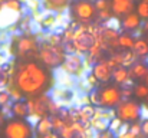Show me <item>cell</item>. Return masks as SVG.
<instances>
[{
    "mask_svg": "<svg viewBox=\"0 0 148 138\" xmlns=\"http://www.w3.org/2000/svg\"><path fill=\"white\" fill-rule=\"evenodd\" d=\"M116 138H137L131 131H127V133H121V134H118Z\"/></svg>",
    "mask_w": 148,
    "mask_h": 138,
    "instance_id": "cell-41",
    "label": "cell"
},
{
    "mask_svg": "<svg viewBox=\"0 0 148 138\" xmlns=\"http://www.w3.org/2000/svg\"><path fill=\"white\" fill-rule=\"evenodd\" d=\"M145 39H147V41H148V36H147V38H145Z\"/></svg>",
    "mask_w": 148,
    "mask_h": 138,
    "instance_id": "cell-51",
    "label": "cell"
},
{
    "mask_svg": "<svg viewBox=\"0 0 148 138\" xmlns=\"http://www.w3.org/2000/svg\"><path fill=\"white\" fill-rule=\"evenodd\" d=\"M95 112H97V106H94V105L79 106V121L84 124H89L91 119L95 117Z\"/></svg>",
    "mask_w": 148,
    "mask_h": 138,
    "instance_id": "cell-21",
    "label": "cell"
},
{
    "mask_svg": "<svg viewBox=\"0 0 148 138\" xmlns=\"http://www.w3.org/2000/svg\"><path fill=\"white\" fill-rule=\"evenodd\" d=\"M135 39H137V38H134L131 33L122 32V33L119 35V39H118L119 47H121L122 50H132V47L135 45Z\"/></svg>",
    "mask_w": 148,
    "mask_h": 138,
    "instance_id": "cell-24",
    "label": "cell"
},
{
    "mask_svg": "<svg viewBox=\"0 0 148 138\" xmlns=\"http://www.w3.org/2000/svg\"><path fill=\"white\" fill-rule=\"evenodd\" d=\"M112 81L115 82V85L119 87H130L132 84V79L130 76V69L125 66H118L114 69L112 72Z\"/></svg>",
    "mask_w": 148,
    "mask_h": 138,
    "instance_id": "cell-15",
    "label": "cell"
},
{
    "mask_svg": "<svg viewBox=\"0 0 148 138\" xmlns=\"http://www.w3.org/2000/svg\"><path fill=\"white\" fill-rule=\"evenodd\" d=\"M66 52L63 49V46L59 45H52L48 41H42L40 47H39V60L49 69H58L62 66V63L66 59Z\"/></svg>",
    "mask_w": 148,
    "mask_h": 138,
    "instance_id": "cell-4",
    "label": "cell"
},
{
    "mask_svg": "<svg viewBox=\"0 0 148 138\" xmlns=\"http://www.w3.org/2000/svg\"><path fill=\"white\" fill-rule=\"evenodd\" d=\"M116 117L122 119L127 124H134L138 122L143 114V105H140L137 101L132 99H124L116 108Z\"/></svg>",
    "mask_w": 148,
    "mask_h": 138,
    "instance_id": "cell-7",
    "label": "cell"
},
{
    "mask_svg": "<svg viewBox=\"0 0 148 138\" xmlns=\"http://www.w3.org/2000/svg\"><path fill=\"white\" fill-rule=\"evenodd\" d=\"M4 122H6V117L3 115V111H1V108H0V127H3Z\"/></svg>",
    "mask_w": 148,
    "mask_h": 138,
    "instance_id": "cell-44",
    "label": "cell"
},
{
    "mask_svg": "<svg viewBox=\"0 0 148 138\" xmlns=\"http://www.w3.org/2000/svg\"><path fill=\"white\" fill-rule=\"evenodd\" d=\"M12 82V75L4 69V66H0V89H6Z\"/></svg>",
    "mask_w": 148,
    "mask_h": 138,
    "instance_id": "cell-29",
    "label": "cell"
},
{
    "mask_svg": "<svg viewBox=\"0 0 148 138\" xmlns=\"http://www.w3.org/2000/svg\"><path fill=\"white\" fill-rule=\"evenodd\" d=\"M33 127H35V134L38 137H43V135H48L50 133H53V125H52L50 117H43V118L38 119Z\"/></svg>",
    "mask_w": 148,
    "mask_h": 138,
    "instance_id": "cell-19",
    "label": "cell"
},
{
    "mask_svg": "<svg viewBox=\"0 0 148 138\" xmlns=\"http://www.w3.org/2000/svg\"><path fill=\"white\" fill-rule=\"evenodd\" d=\"M7 91L10 92V95H12V98H13V101H20V99H25V95L22 93V91L13 84V82H10V85L7 87Z\"/></svg>",
    "mask_w": 148,
    "mask_h": 138,
    "instance_id": "cell-34",
    "label": "cell"
},
{
    "mask_svg": "<svg viewBox=\"0 0 148 138\" xmlns=\"http://www.w3.org/2000/svg\"><path fill=\"white\" fill-rule=\"evenodd\" d=\"M135 62H137V55L134 53V50H124L122 66H125V68H131Z\"/></svg>",
    "mask_w": 148,
    "mask_h": 138,
    "instance_id": "cell-28",
    "label": "cell"
},
{
    "mask_svg": "<svg viewBox=\"0 0 148 138\" xmlns=\"http://www.w3.org/2000/svg\"><path fill=\"white\" fill-rule=\"evenodd\" d=\"M10 56H12L10 53H7L6 50L0 49V66H3V65H6L7 62H10V60H12Z\"/></svg>",
    "mask_w": 148,
    "mask_h": 138,
    "instance_id": "cell-38",
    "label": "cell"
},
{
    "mask_svg": "<svg viewBox=\"0 0 148 138\" xmlns=\"http://www.w3.org/2000/svg\"><path fill=\"white\" fill-rule=\"evenodd\" d=\"M69 16L73 22L81 25H91L98 22V10L92 0H73L69 7Z\"/></svg>",
    "mask_w": 148,
    "mask_h": 138,
    "instance_id": "cell-3",
    "label": "cell"
},
{
    "mask_svg": "<svg viewBox=\"0 0 148 138\" xmlns=\"http://www.w3.org/2000/svg\"><path fill=\"white\" fill-rule=\"evenodd\" d=\"M99 92V101H101V106L106 108V109H115L122 101V88L119 85H103L98 88Z\"/></svg>",
    "mask_w": 148,
    "mask_h": 138,
    "instance_id": "cell-6",
    "label": "cell"
},
{
    "mask_svg": "<svg viewBox=\"0 0 148 138\" xmlns=\"http://www.w3.org/2000/svg\"><path fill=\"white\" fill-rule=\"evenodd\" d=\"M50 95H52V98L55 101H58V102H60L63 105V104L71 102L73 99L75 92L72 91V89H69L68 87H60V88H53Z\"/></svg>",
    "mask_w": 148,
    "mask_h": 138,
    "instance_id": "cell-18",
    "label": "cell"
},
{
    "mask_svg": "<svg viewBox=\"0 0 148 138\" xmlns=\"http://www.w3.org/2000/svg\"><path fill=\"white\" fill-rule=\"evenodd\" d=\"M144 82H145V84H147V85H148V75H147V78L144 79Z\"/></svg>",
    "mask_w": 148,
    "mask_h": 138,
    "instance_id": "cell-47",
    "label": "cell"
},
{
    "mask_svg": "<svg viewBox=\"0 0 148 138\" xmlns=\"http://www.w3.org/2000/svg\"><path fill=\"white\" fill-rule=\"evenodd\" d=\"M89 125H91V128H92L95 133L99 134V133H103V131H106V130L109 128V121H106V119H103V118L94 117V118L91 119Z\"/></svg>",
    "mask_w": 148,
    "mask_h": 138,
    "instance_id": "cell-25",
    "label": "cell"
},
{
    "mask_svg": "<svg viewBox=\"0 0 148 138\" xmlns=\"http://www.w3.org/2000/svg\"><path fill=\"white\" fill-rule=\"evenodd\" d=\"M94 3H95V7L98 12L111 9V0H95Z\"/></svg>",
    "mask_w": 148,
    "mask_h": 138,
    "instance_id": "cell-36",
    "label": "cell"
},
{
    "mask_svg": "<svg viewBox=\"0 0 148 138\" xmlns=\"http://www.w3.org/2000/svg\"><path fill=\"white\" fill-rule=\"evenodd\" d=\"M3 10H4V3H1V1H0V14L3 13Z\"/></svg>",
    "mask_w": 148,
    "mask_h": 138,
    "instance_id": "cell-46",
    "label": "cell"
},
{
    "mask_svg": "<svg viewBox=\"0 0 148 138\" xmlns=\"http://www.w3.org/2000/svg\"><path fill=\"white\" fill-rule=\"evenodd\" d=\"M39 47L40 41L33 33H20L13 38V43L10 46V55L19 60L26 59H39Z\"/></svg>",
    "mask_w": 148,
    "mask_h": 138,
    "instance_id": "cell-2",
    "label": "cell"
},
{
    "mask_svg": "<svg viewBox=\"0 0 148 138\" xmlns=\"http://www.w3.org/2000/svg\"><path fill=\"white\" fill-rule=\"evenodd\" d=\"M85 59H82L79 53H72L66 56L65 62L60 66V71L72 78H81L85 72Z\"/></svg>",
    "mask_w": 148,
    "mask_h": 138,
    "instance_id": "cell-10",
    "label": "cell"
},
{
    "mask_svg": "<svg viewBox=\"0 0 148 138\" xmlns=\"http://www.w3.org/2000/svg\"><path fill=\"white\" fill-rule=\"evenodd\" d=\"M98 41V36H95L92 32H89L88 25H81L78 29H75L73 35V45L76 47V53L79 55H88L94 43Z\"/></svg>",
    "mask_w": 148,
    "mask_h": 138,
    "instance_id": "cell-8",
    "label": "cell"
},
{
    "mask_svg": "<svg viewBox=\"0 0 148 138\" xmlns=\"http://www.w3.org/2000/svg\"><path fill=\"white\" fill-rule=\"evenodd\" d=\"M13 104V98L10 95V92L6 89H0V108H4V106H10Z\"/></svg>",
    "mask_w": 148,
    "mask_h": 138,
    "instance_id": "cell-31",
    "label": "cell"
},
{
    "mask_svg": "<svg viewBox=\"0 0 148 138\" xmlns=\"http://www.w3.org/2000/svg\"><path fill=\"white\" fill-rule=\"evenodd\" d=\"M143 109H145V111H148V96L144 99V104H143Z\"/></svg>",
    "mask_w": 148,
    "mask_h": 138,
    "instance_id": "cell-45",
    "label": "cell"
},
{
    "mask_svg": "<svg viewBox=\"0 0 148 138\" xmlns=\"http://www.w3.org/2000/svg\"><path fill=\"white\" fill-rule=\"evenodd\" d=\"M52 99V95L49 93H43L35 98H27V105H29V121H32V118L40 119L43 117H50L49 115V104Z\"/></svg>",
    "mask_w": 148,
    "mask_h": 138,
    "instance_id": "cell-9",
    "label": "cell"
},
{
    "mask_svg": "<svg viewBox=\"0 0 148 138\" xmlns=\"http://www.w3.org/2000/svg\"><path fill=\"white\" fill-rule=\"evenodd\" d=\"M50 119H52V125H53V131H55V133H59V131L68 124V122H66L63 118H60L59 115H52Z\"/></svg>",
    "mask_w": 148,
    "mask_h": 138,
    "instance_id": "cell-33",
    "label": "cell"
},
{
    "mask_svg": "<svg viewBox=\"0 0 148 138\" xmlns=\"http://www.w3.org/2000/svg\"><path fill=\"white\" fill-rule=\"evenodd\" d=\"M132 89H134V96H135L137 99L144 101L148 96V85L145 82H143V84H141V82L135 84V85L132 87Z\"/></svg>",
    "mask_w": 148,
    "mask_h": 138,
    "instance_id": "cell-27",
    "label": "cell"
},
{
    "mask_svg": "<svg viewBox=\"0 0 148 138\" xmlns=\"http://www.w3.org/2000/svg\"><path fill=\"white\" fill-rule=\"evenodd\" d=\"M73 0H40L42 9L50 13H65Z\"/></svg>",
    "mask_w": 148,
    "mask_h": 138,
    "instance_id": "cell-13",
    "label": "cell"
},
{
    "mask_svg": "<svg viewBox=\"0 0 148 138\" xmlns=\"http://www.w3.org/2000/svg\"><path fill=\"white\" fill-rule=\"evenodd\" d=\"M4 138H35V127L29 119L10 118L3 125Z\"/></svg>",
    "mask_w": 148,
    "mask_h": 138,
    "instance_id": "cell-5",
    "label": "cell"
},
{
    "mask_svg": "<svg viewBox=\"0 0 148 138\" xmlns=\"http://www.w3.org/2000/svg\"><path fill=\"white\" fill-rule=\"evenodd\" d=\"M0 1H1V3H6V1H7V0H0Z\"/></svg>",
    "mask_w": 148,
    "mask_h": 138,
    "instance_id": "cell-48",
    "label": "cell"
},
{
    "mask_svg": "<svg viewBox=\"0 0 148 138\" xmlns=\"http://www.w3.org/2000/svg\"><path fill=\"white\" fill-rule=\"evenodd\" d=\"M85 81H86V84H88L91 88H94V89H97V88L99 87V81L97 79V76H95L92 72H88V73H86Z\"/></svg>",
    "mask_w": 148,
    "mask_h": 138,
    "instance_id": "cell-35",
    "label": "cell"
},
{
    "mask_svg": "<svg viewBox=\"0 0 148 138\" xmlns=\"http://www.w3.org/2000/svg\"><path fill=\"white\" fill-rule=\"evenodd\" d=\"M121 26L125 32L128 33H132L135 30H138L141 26H143V19L138 16L137 12H131L128 14H125L122 19H121Z\"/></svg>",
    "mask_w": 148,
    "mask_h": 138,
    "instance_id": "cell-14",
    "label": "cell"
},
{
    "mask_svg": "<svg viewBox=\"0 0 148 138\" xmlns=\"http://www.w3.org/2000/svg\"><path fill=\"white\" fill-rule=\"evenodd\" d=\"M130 131L135 135L137 138H141L143 137V130H141V124H138V122H134V124H131L130 125Z\"/></svg>",
    "mask_w": 148,
    "mask_h": 138,
    "instance_id": "cell-37",
    "label": "cell"
},
{
    "mask_svg": "<svg viewBox=\"0 0 148 138\" xmlns=\"http://www.w3.org/2000/svg\"><path fill=\"white\" fill-rule=\"evenodd\" d=\"M4 9L10 10V12H14L17 14H22L23 9H25V3L22 0H7L4 3Z\"/></svg>",
    "mask_w": 148,
    "mask_h": 138,
    "instance_id": "cell-26",
    "label": "cell"
},
{
    "mask_svg": "<svg viewBox=\"0 0 148 138\" xmlns=\"http://www.w3.org/2000/svg\"><path fill=\"white\" fill-rule=\"evenodd\" d=\"M32 26H33V19L30 14H23L16 22V27L20 33H32Z\"/></svg>",
    "mask_w": 148,
    "mask_h": 138,
    "instance_id": "cell-22",
    "label": "cell"
},
{
    "mask_svg": "<svg viewBox=\"0 0 148 138\" xmlns=\"http://www.w3.org/2000/svg\"><path fill=\"white\" fill-rule=\"evenodd\" d=\"M91 72L97 76V79L99 81V84L106 85L111 79H112V72L114 69L111 68V65L108 63V59H101L98 62H95L91 66Z\"/></svg>",
    "mask_w": 148,
    "mask_h": 138,
    "instance_id": "cell-11",
    "label": "cell"
},
{
    "mask_svg": "<svg viewBox=\"0 0 148 138\" xmlns=\"http://www.w3.org/2000/svg\"><path fill=\"white\" fill-rule=\"evenodd\" d=\"M12 112L14 118H20V119H29V105L26 99H20V101H13L12 104Z\"/></svg>",
    "mask_w": 148,
    "mask_h": 138,
    "instance_id": "cell-17",
    "label": "cell"
},
{
    "mask_svg": "<svg viewBox=\"0 0 148 138\" xmlns=\"http://www.w3.org/2000/svg\"><path fill=\"white\" fill-rule=\"evenodd\" d=\"M130 69V76L132 81H140V79H145L148 75V62L143 60H137Z\"/></svg>",
    "mask_w": 148,
    "mask_h": 138,
    "instance_id": "cell-16",
    "label": "cell"
},
{
    "mask_svg": "<svg viewBox=\"0 0 148 138\" xmlns=\"http://www.w3.org/2000/svg\"><path fill=\"white\" fill-rule=\"evenodd\" d=\"M132 50L137 58H148V41L145 38H137Z\"/></svg>",
    "mask_w": 148,
    "mask_h": 138,
    "instance_id": "cell-23",
    "label": "cell"
},
{
    "mask_svg": "<svg viewBox=\"0 0 148 138\" xmlns=\"http://www.w3.org/2000/svg\"><path fill=\"white\" fill-rule=\"evenodd\" d=\"M124 124H125V122H124L122 119H119L118 117H115V118H112V119L109 121V128H108V130H111L115 135H118V134L121 133Z\"/></svg>",
    "mask_w": 148,
    "mask_h": 138,
    "instance_id": "cell-32",
    "label": "cell"
},
{
    "mask_svg": "<svg viewBox=\"0 0 148 138\" xmlns=\"http://www.w3.org/2000/svg\"><path fill=\"white\" fill-rule=\"evenodd\" d=\"M141 32H143V35L147 38L148 36V20H145L144 23H143V26H141Z\"/></svg>",
    "mask_w": 148,
    "mask_h": 138,
    "instance_id": "cell-42",
    "label": "cell"
},
{
    "mask_svg": "<svg viewBox=\"0 0 148 138\" xmlns=\"http://www.w3.org/2000/svg\"><path fill=\"white\" fill-rule=\"evenodd\" d=\"M95 138H116V135H115L111 130H106V131H103V133L97 134V137Z\"/></svg>",
    "mask_w": 148,
    "mask_h": 138,
    "instance_id": "cell-39",
    "label": "cell"
},
{
    "mask_svg": "<svg viewBox=\"0 0 148 138\" xmlns=\"http://www.w3.org/2000/svg\"><path fill=\"white\" fill-rule=\"evenodd\" d=\"M141 130H143V135L148 137V118H144L141 121Z\"/></svg>",
    "mask_w": 148,
    "mask_h": 138,
    "instance_id": "cell-40",
    "label": "cell"
},
{
    "mask_svg": "<svg viewBox=\"0 0 148 138\" xmlns=\"http://www.w3.org/2000/svg\"><path fill=\"white\" fill-rule=\"evenodd\" d=\"M144 1H147V3H148V0H144Z\"/></svg>",
    "mask_w": 148,
    "mask_h": 138,
    "instance_id": "cell-50",
    "label": "cell"
},
{
    "mask_svg": "<svg viewBox=\"0 0 148 138\" xmlns=\"http://www.w3.org/2000/svg\"><path fill=\"white\" fill-rule=\"evenodd\" d=\"M135 12L143 20H148V3L144 0H140L135 6Z\"/></svg>",
    "mask_w": 148,
    "mask_h": 138,
    "instance_id": "cell-30",
    "label": "cell"
},
{
    "mask_svg": "<svg viewBox=\"0 0 148 138\" xmlns=\"http://www.w3.org/2000/svg\"><path fill=\"white\" fill-rule=\"evenodd\" d=\"M12 82L27 99L48 93L53 88L55 76L52 69L46 68L39 59H16V69Z\"/></svg>",
    "mask_w": 148,
    "mask_h": 138,
    "instance_id": "cell-1",
    "label": "cell"
},
{
    "mask_svg": "<svg viewBox=\"0 0 148 138\" xmlns=\"http://www.w3.org/2000/svg\"><path fill=\"white\" fill-rule=\"evenodd\" d=\"M135 6L134 0H111V10L116 17H124L125 14L134 12Z\"/></svg>",
    "mask_w": 148,
    "mask_h": 138,
    "instance_id": "cell-12",
    "label": "cell"
},
{
    "mask_svg": "<svg viewBox=\"0 0 148 138\" xmlns=\"http://www.w3.org/2000/svg\"><path fill=\"white\" fill-rule=\"evenodd\" d=\"M38 138H60V135L58 134V133H50V134H48V135H43V137H38Z\"/></svg>",
    "mask_w": 148,
    "mask_h": 138,
    "instance_id": "cell-43",
    "label": "cell"
},
{
    "mask_svg": "<svg viewBox=\"0 0 148 138\" xmlns=\"http://www.w3.org/2000/svg\"><path fill=\"white\" fill-rule=\"evenodd\" d=\"M56 26H58L56 13H48V14H45V16L39 20V27H40L43 32H50V30H53Z\"/></svg>",
    "mask_w": 148,
    "mask_h": 138,
    "instance_id": "cell-20",
    "label": "cell"
},
{
    "mask_svg": "<svg viewBox=\"0 0 148 138\" xmlns=\"http://www.w3.org/2000/svg\"><path fill=\"white\" fill-rule=\"evenodd\" d=\"M141 138H148V137H145V135H143V137H141Z\"/></svg>",
    "mask_w": 148,
    "mask_h": 138,
    "instance_id": "cell-49",
    "label": "cell"
}]
</instances>
